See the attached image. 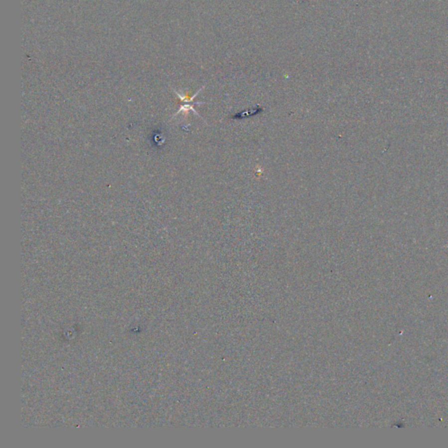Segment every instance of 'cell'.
<instances>
[{
	"label": "cell",
	"mask_w": 448,
	"mask_h": 448,
	"mask_svg": "<svg viewBox=\"0 0 448 448\" xmlns=\"http://www.w3.org/2000/svg\"><path fill=\"white\" fill-rule=\"evenodd\" d=\"M193 111V112H194V114H196V115H197L198 117H199V118H201V116H200V114H199V113H198L197 111H195V110H194V105H192V104H185V105H182V106H180V108H179V111H177V112H176L175 114H173V115H172V119H174V118H176V117H177V116L179 115V113H184V114H185V115H187V114H188V112H189V111Z\"/></svg>",
	"instance_id": "1"
},
{
	"label": "cell",
	"mask_w": 448,
	"mask_h": 448,
	"mask_svg": "<svg viewBox=\"0 0 448 448\" xmlns=\"http://www.w3.org/2000/svg\"><path fill=\"white\" fill-rule=\"evenodd\" d=\"M202 89H203V87L201 88V90H198L197 92L194 94L193 97H189L188 95H184V94L179 93V92H178V91L175 90H173V91H174V93H175L176 95H177V96L179 97V99H180V100H181V102H185V103H188V102H189V103H190V102H192V101L194 100V97H197L198 94L201 92V90H202Z\"/></svg>",
	"instance_id": "2"
}]
</instances>
